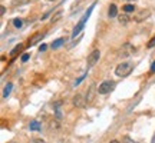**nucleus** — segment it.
Instances as JSON below:
<instances>
[{
  "label": "nucleus",
  "mask_w": 155,
  "mask_h": 143,
  "mask_svg": "<svg viewBox=\"0 0 155 143\" xmlns=\"http://www.w3.org/2000/svg\"><path fill=\"white\" fill-rule=\"evenodd\" d=\"M109 143H121V142H119V140H111Z\"/></svg>",
  "instance_id": "b1692460"
},
{
  "label": "nucleus",
  "mask_w": 155,
  "mask_h": 143,
  "mask_svg": "<svg viewBox=\"0 0 155 143\" xmlns=\"http://www.w3.org/2000/svg\"><path fill=\"white\" fill-rule=\"evenodd\" d=\"M95 5H96V3H94V5H92V6H91V7H89V9H88V11H86V13L83 14V16H82V19L79 20V23H78L76 26H75V29H73V32H72V36H73V37H76L78 34H79V33H81V32H82V30H83V27H85V23H86V20H88V19H89V16H91V13H92V10H94Z\"/></svg>",
  "instance_id": "f03ea898"
},
{
  "label": "nucleus",
  "mask_w": 155,
  "mask_h": 143,
  "mask_svg": "<svg viewBox=\"0 0 155 143\" xmlns=\"http://www.w3.org/2000/svg\"><path fill=\"white\" fill-rule=\"evenodd\" d=\"M108 16L111 17H116L118 16V7H116V5H111L109 6V10H108Z\"/></svg>",
  "instance_id": "1a4fd4ad"
},
{
  "label": "nucleus",
  "mask_w": 155,
  "mask_h": 143,
  "mask_svg": "<svg viewBox=\"0 0 155 143\" xmlns=\"http://www.w3.org/2000/svg\"><path fill=\"white\" fill-rule=\"evenodd\" d=\"M22 49H23V44H17L16 47H15V49H13V50L10 52V55H12V56H16L17 52H20Z\"/></svg>",
  "instance_id": "2eb2a0df"
},
{
  "label": "nucleus",
  "mask_w": 155,
  "mask_h": 143,
  "mask_svg": "<svg viewBox=\"0 0 155 143\" xmlns=\"http://www.w3.org/2000/svg\"><path fill=\"white\" fill-rule=\"evenodd\" d=\"M29 129H30L32 132H39V130H42V125H40L38 120H33V122H30Z\"/></svg>",
  "instance_id": "0eeeda50"
},
{
  "label": "nucleus",
  "mask_w": 155,
  "mask_h": 143,
  "mask_svg": "<svg viewBox=\"0 0 155 143\" xmlns=\"http://www.w3.org/2000/svg\"><path fill=\"white\" fill-rule=\"evenodd\" d=\"M114 87H115V82H112V80H105V82H102L99 84V87L96 89V92L99 94H108L114 90Z\"/></svg>",
  "instance_id": "7ed1b4c3"
},
{
  "label": "nucleus",
  "mask_w": 155,
  "mask_h": 143,
  "mask_svg": "<svg viewBox=\"0 0 155 143\" xmlns=\"http://www.w3.org/2000/svg\"><path fill=\"white\" fill-rule=\"evenodd\" d=\"M134 70V65L129 63V62H125V63H119L115 69V75L118 77H127L129 76Z\"/></svg>",
  "instance_id": "f257e3e1"
},
{
  "label": "nucleus",
  "mask_w": 155,
  "mask_h": 143,
  "mask_svg": "<svg viewBox=\"0 0 155 143\" xmlns=\"http://www.w3.org/2000/svg\"><path fill=\"white\" fill-rule=\"evenodd\" d=\"M122 10L125 11V13H132V11H135V6L134 5H125L124 7H122Z\"/></svg>",
  "instance_id": "f8f14e48"
},
{
  "label": "nucleus",
  "mask_w": 155,
  "mask_h": 143,
  "mask_svg": "<svg viewBox=\"0 0 155 143\" xmlns=\"http://www.w3.org/2000/svg\"><path fill=\"white\" fill-rule=\"evenodd\" d=\"M154 46H155V37L151 40L150 43H148V47H154Z\"/></svg>",
  "instance_id": "4be33fe9"
},
{
  "label": "nucleus",
  "mask_w": 155,
  "mask_h": 143,
  "mask_svg": "<svg viewBox=\"0 0 155 143\" xmlns=\"http://www.w3.org/2000/svg\"><path fill=\"white\" fill-rule=\"evenodd\" d=\"M128 22H129V17H128L127 14H124V16H119V23H122V24H127Z\"/></svg>",
  "instance_id": "dca6fc26"
},
{
  "label": "nucleus",
  "mask_w": 155,
  "mask_h": 143,
  "mask_svg": "<svg viewBox=\"0 0 155 143\" xmlns=\"http://www.w3.org/2000/svg\"><path fill=\"white\" fill-rule=\"evenodd\" d=\"M99 57H101V52L98 49L94 50L91 55H88V67H94L99 62Z\"/></svg>",
  "instance_id": "20e7f679"
},
{
  "label": "nucleus",
  "mask_w": 155,
  "mask_h": 143,
  "mask_svg": "<svg viewBox=\"0 0 155 143\" xmlns=\"http://www.w3.org/2000/svg\"><path fill=\"white\" fill-rule=\"evenodd\" d=\"M12 87H13V84H12V83H7V84L5 86V90H3V99H6V97L10 94Z\"/></svg>",
  "instance_id": "9b49d317"
},
{
  "label": "nucleus",
  "mask_w": 155,
  "mask_h": 143,
  "mask_svg": "<svg viewBox=\"0 0 155 143\" xmlns=\"http://www.w3.org/2000/svg\"><path fill=\"white\" fill-rule=\"evenodd\" d=\"M94 94H95V84H91V89H89L88 94H86V102L94 100Z\"/></svg>",
  "instance_id": "9d476101"
},
{
  "label": "nucleus",
  "mask_w": 155,
  "mask_h": 143,
  "mask_svg": "<svg viewBox=\"0 0 155 143\" xmlns=\"http://www.w3.org/2000/svg\"><path fill=\"white\" fill-rule=\"evenodd\" d=\"M72 103H73V106H76V107H83L85 106V103H86V99L83 97L82 94H75L73 96V99H72Z\"/></svg>",
  "instance_id": "39448f33"
},
{
  "label": "nucleus",
  "mask_w": 155,
  "mask_h": 143,
  "mask_svg": "<svg viewBox=\"0 0 155 143\" xmlns=\"http://www.w3.org/2000/svg\"><path fill=\"white\" fill-rule=\"evenodd\" d=\"M29 57H30V55H28V53H25V55L22 56V62H23V63H26V62L29 60Z\"/></svg>",
  "instance_id": "a211bd4d"
},
{
  "label": "nucleus",
  "mask_w": 155,
  "mask_h": 143,
  "mask_svg": "<svg viewBox=\"0 0 155 143\" xmlns=\"http://www.w3.org/2000/svg\"><path fill=\"white\" fill-rule=\"evenodd\" d=\"M46 49H48V46H46V44H40V47H39V52H45Z\"/></svg>",
  "instance_id": "412c9836"
},
{
  "label": "nucleus",
  "mask_w": 155,
  "mask_h": 143,
  "mask_svg": "<svg viewBox=\"0 0 155 143\" xmlns=\"http://www.w3.org/2000/svg\"><path fill=\"white\" fill-rule=\"evenodd\" d=\"M129 2H131V0H129Z\"/></svg>",
  "instance_id": "bb28decb"
},
{
  "label": "nucleus",
  "mask_w": 155,
  "mask_h": 143,
  "mask_svg": "<svg viewBox=\"0 0 155 143\" xmlns=\"http://www.w3.org/2000/svg\"><path fill=\"white\" fill-rule=\"evenodd\" d=\"M122 143H137V142H134V140L129 138V136H124V139H122Z\"/></svg>",
  "instance_id": "f3484780"
},
{
  "label": "nucleus",
  "mask_w": 155,
  "mask_h": 143,
  "mask_svg": "<svg viewBox=\"0 0 155 143\" xmlns=\"http://www.w3.org/2000/svg\"><path fill=\"white\" fill-rule=\"evenodd\" d=\"M45 36H46V33H36V34H33L32 37L29 39V46H35V44L38 43V42H40Z\"/></svg>",
  "instance_id": "423d86ee"
},
{
  "label": "nucleus",
  "mask_w": 155,
  "mask_h": 143,
  "mask_svg": "<svg viewBox=\"0 0 155 143\" xmlns=\"http://www.w3.org/2000/svg\"><path fill=\"white\" fill-rule=\"evenodd\" d=\"M5 13H6V7H5V6H2V7H0V14L3 16Z\"/></svg>",
  "instance_id": "5701e85b"
},
{
  "label": "nucleus",
  "mask_w": 155,
  "mask_h": 143,
  "mask_svg": "<svg viewBox=\"0 0 155 143\" xmlns=\"http://www.w3.org/2000/svg\"><path fill=\"white\" fill-rule=\"evenodd\" d=\"M13 26L16 29H20L23 26V20L22 19H15V20H13Z\"/></svg>",
  "instance_id": "ddd939ff"
},
{
  "label": "nucleus",
  "mask_w": 155,
  "mask_h": 143,
  "mask_svg": "<svg viewBox=\"0 0 155 143\" xmlns=\"http://www.w3.org/2000/svg\"><path fill=\"white\" fill-rule=\"evenodd\" d=\"M85 77H86V73H85V75H83L82 77H79V79H78V80H76V82H75V86H78V84H79V83L82 82V80H83V79H85Z\"/></svg>",
  "instance_id": "6ab92c4d"
},
{
  "label": "nucleus",
  "mask_w": 155,
  "mask_h": 143,
  "mask_svg": "<svg viewBox=\"0 0 155 143\" xmlns=\"http://www.w3.org/2000/svg\"><path fill=\"white\" fill-rule=\"evenodd\" d=\"M10 143H17V142H10Z\"/></svg>",
  "instance_id": "393cba45"
},
{
  "label": "nucleus",
  "mask_w": 155,
  "mask_h": 143,
  "mask_svg": "<svg viewBox=\"0 0 155 143\" xmlns=\"http://www.w3.org/2000/svg\"><path fill=\"white\" fill-rule=\"evenodd\" d=\"M150 73H155V60H154V62H152V65H151Z\"/></svg>",
  "instance_id": "aec40b11"
},
{
  "label": "nucleus",
  "mask_w": 155,
  "mask_h": 143,
  "mask_svg": "<svg viewBox=\"0 0 155 143\" xmlns=\"http://www.w3.org/2000/svg\"><path fill=\"white\" fill-rule=\"evenodd\" d=\"M65 43V37H61V39H56L55 42H53V43L50 44V47H52V49L53 50H56V49H59V47H61L62 44Z\"/></svg>",
  "instance_id": "6e6552de"
},
{
  "label": "nucleus",
  "mask_w": 155,
  "mask_h": 143,
  "mask_svg": "<svg viewBox=\"0 0 155 143\" xmlns=\"http://www.w3.org/2000/svg\"><path fill=\"white\" fill-rule=\"evenodd\" d=\"M150 16V11H141V14H139L138 17H137V22H141V20H142V19H144V17H148Z\"/></svg>",
  "instance_id": "4468645a"
},
{
  "label": "nucleus",
  "mask_w": 155,
  "mask_h": 143,
  "mask_svg": "<svg viewBox=\"0 0 155 143\" xmlns=\"http://www.w3.org/2000/svg\"><path fill=\"white\" fill-rule=\"evenodd\" d=\"M49 2H53V0H49Z\"/></svg>",
  "instance_id": "a878e982"
}]
</instances>
